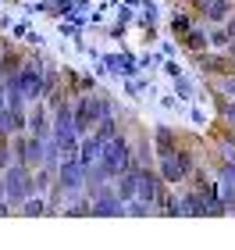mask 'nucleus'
Returning <instances> with one entry per match:
<instances>
[{
    "mask_svg": "<svg viewBox=\"0 0 235 250\" xmlns=\"http://www.w3.org/2000/svg\"><path fill=\"white\" fill-rule=\"evenodd\" d=\"M196 165H199V150L193 143H178L175 146V154H167V157H157V175L164 179L167 186H182V183H189V175L196 172Z\"/></svg>",
    "mask_w": 235,
    "mask_h": 250,
    "instance_id": "1",
    "label": "nucleus"
},
{
    "mask_svg": "<svg viewBox=\"0 0 235 250\" xmlns=\"http://www.w3.org/2000/svg\"><path fill=\"white\" fill-rule=\"evenodd\" d=\"M96 168L104 172V179H110V183H114V179L125 172V168H136V161H132V136H128L125 125H121V132H118L110 143L100 146Z\"/></svg>",
    "mask_w": 235,
    "mask_h": 250,
    "instance_id": "2",
    "label": "nucleus"
},
{
    "mask_svg": "<svg viewBox=\"0 0 235 250\" xmlns=\"http://www.w3.org/2000/svg\"><path fill=\"white\" fill-rule=\"evenodd\" d=\"M104 118V104H100V93H78L72 97V125H75V136H86L96 129V122Z\"/></svg>",
    "mask_w": 235,
    "mask_h": 250,
    "instance_id": "3",
    "label": "nucleus"
},
{
    "mask_svg": "<svg viewBox=\"0 0 235 250\" xmlns=\"http://www.w3.org/2000/svg\"><path fill=\"white\" fill-rule=\"evenodd\" d=\"M0 179H4V200L11 204V211H15L21 200L32 197V172L25 165H7L4 172H0Z\"/></svg>",
    "mask_w": 235,
    "mask_h": 250,
    "instance_id": "4",
    "label": "nucleus"
},
{
    "mask_svg": "<svg viewBox=\"0 0 235 250\" xmlns=\"http://www.w3.org/2000/svg\"><path fill=\"white\" fill-rule=\"evenodd\" d=\"M210 172H214V183H217V197H221V204L228 208V214H235V161H221V157H214Z\"/></svg>",
    "mask_w": 235,
    "mask_h": 250,
    "instance_id": "5",
    "label": "nucleus"
},
{
    "mask_svg": "<svg viewBox=\"0 0 235 250\" xmlns=\"http://www.w3.org/2000/svg\"><path fill=\"white\" fill-rule=\"evenodd\" d=\"M193 64L203 72V79H221V75H232L235 64L225 58L221 50H203V54H193Z\"/></svg>",
    "mask_w": 235,
    "mask_h": 250,
    "instance_id": "6",
    "label": "nucleus"
},
{
    "mask_svg": "<svg viewBox=\"0 0 235 250\" xmlns=\"http://www.w3.org/2000/svg\"><path fill=\"white\" fill-rule=\"evenodd\" d=\"M167 189H171V186L157 175V168H139V189H136L139 200H146V204H153V208H157V200H161Z\"/></svg>",
    "mask_w": 235,
    "mask_h": 250,
    "instance_id": "7",
    "label": "nucleus"
},
{
    "mask_svg": "<svg viewBox=\"0 0 235 250\" xmlns=\"http://www.w3.org/2000/svg\"><path fill=\"white\" fill-rule=\"evenodd\" d=\"M189 132L182 129H175V125H153V157H167V154H175V146L185 140Z\"/></svg>",
    "mask_w": 235,
    "mask_h": 250,
    "instance_id": "8",
    "label": "nucleus"
},
{
    "mask_svg": "<svg viewBox=\"0 0 235 250\" xmlns=\"http://www.w3.org/2000/svg\"><path fill=\"white\" fill-rule=\"evenodd\" d=\"M25 132H29V136H39V140H50V107H47V100H36V104H29Z\"/></svg>",
    "mask_w": 235,
    "mask_h": 250,
    "instance_id": "9",
    "label": "nucleus"
},
{
    "mask_svg": "<svg viewBox=\"0 0 235 250\" xmlns=\"http://www.w3.org/2000/svg\"><path fill=\"white\" fill-rule=\"evenodd\" d=\"M21 61H25V50L15 47L11 40H0V79H4V83H11V79L18 75Z\"/></svg>",
    "mask_w": 235,
    "mask_h": 250,
    "instance_id": "10",
    "label": "nucleus"
},
{
    "mask_svg": "<svg viewBox=\"0 0 235 250\" xmlns=\"http://www.w3.org/2000/svg\"><path fill=\"white\" fill-rule=\"evenodd\" d=\"M89 218H125V204H121L114 193H104L89 204Z\"/></svg>",
    "mask_w": 235,
    "mask_h": 250,
    "instance_id": "11",
    "label": "nucleus"
},
{
    "mask_svg": "<svg viewBox=\"0 0 235 250\" xmlns=\"http://www.w3.org/2000/svg\"><path fill=\"white\" fill-rule=\"evenodd\" d=\"M136 189H139V168H125L114 179V197L121 204H128V200H136Z\"/></svg>",
    "mask_w": 235,
    "mask_h": 250,
    "instance_id": "12",
    "label": "nucleus"
},
{
    "mask_svg": "<svg viewBox=\"0 0 235 250\" xmlns=\"http://www.w3.org/2000/svg\"><path fill=\"white\" fill-rule=\"evenodd\" d=\"M178 47H182L189 58H193V54L210 50V43H207V29H203V25H193V29L185 32V36H178Z\"/></svg>",
    "mask_w": 235,
    "mask_h": 250,
    "instance_id": "13",
    "label": "nucleus"
},
{
    "mask_svg": "<svg viewBox=\"0 0 235 250\" xmlns=\"http://www.w3.org/2000/svg\"><path fill=\"white\" fill-rule=\"evenodd\" d=\"M232 7H235V0H210L207 11H203V18H199V25H225V18L232 15Z\"/></svg>",
    "mask_w": 235,
    "mask_h": 250,
    "instance_id": "14",
    "label": "nucleus"
},
{
    "mask_svg": "<svg viewBox=\"0 0 235 250\" xmlns=\"http://www.w3.org/2000/svg\"><path fill=\"white\" fill-rule=\"evenodd\" d=\"M193 25H199V21H196L193 15H189L185 7H178V11H171V18H167V32H171L175 40H178V36H185V32L193 29Z\"/></svg>",
    "mask_w": 235,
    "mask_h": 250,
    "instance_id": "15",
    "label": "nucleus"
},
{
    "mask_svg": "<svg viewBox=\"0 0 235 250\" xmlns=\"http://www.w3.org/2000/svg\"><path fill=\"white\" fill-rule=\"evenodd\" d=\"M43 146H47V140L25 132V168H29V172H36V168L43 165Z\"/></svg>",
    "mask_w": 235,
    "mask_h": 250,
    "instance_id": "16",
    "label": "nucleus"
},
{
    "mask_svg": "<svg viewBox=\"0 0 235 250\" xmlns=\"http://www.w3.org/2000/svg\"><path fill=\"white\" fill-rule=\"evenodd\" d=\"M43 211H47V200H43L39 193H32L29 200H21L18 208H15V214H18V218H39Z\"/></svg>",
    "mask_w": 235,
    "mask_h": 250,
    "instance_id": "17",
    "label": "nucleus"
},
{
    "mask_svg": "<svg viewBox=\"0 0 235 250\" xmlns=\"http://www.w3.org/2000/svg\"><path fill=\"white\" fill-rule=\"evenodd\" d=\"M125 218H157V208L136 197V200H128V204H125Z\"/></svg>",
    "mask_w": 235,
    "mask_h": 250,
    "instance_id": "18",
    "label": "nucleus"
},
{
    "mask_svg": "<svg viewBox=\"0 0 235 250\" xmlns=\"http://www.w3.org/2000/svg\"><path fill=\"white\" fill-rule=\"evenodd\" d=\"M171 86H175V97H178V100H196V93H199L196 83H193V79H185V75L171 79Z\"/></svg>",
    "mask_w": 235,
    "mask_h": 250,
    "instance_id": "19",
    "label": "nucleus"
},
{
    "mask_svg": "<svg viewBox=\"0 0 235 250\" xmlns=\"http://www.w3.org/2000/svg\"><path fill=\"white\" fill-rule=\"evenodd\" d=\"M203 29H207L210 50H225V47H228V32H225V25H203Z\"/></svg>",
    "mask_w": 235,
    "mask_h": 250,
    "instance_id": "20",
    "label": "nucleus"
},
{
    "mask_svg": "<svg viewBox=\"0 0 235 250\" xmlns=\"http://www.w3.org/2000/svg\"><path fill=\"white\" fill-rule=\"evenodd\" d=\"M50 186H54V172H50V168H36V172H32V193L43 197Z\"/></svg>",
    "mask_w": 235,
    "mask_h": 250,
    "instance_id": "21",
    "label": "nucleus"
},
{
    "mask_svg": "<svg viewBox=\"0 0 235 250\" xmlns=\"http://www.w3.org/2000/svg\"><path fill=\"white\" fill-rule=\"evenodd\" d=\"M0 136H15V125H11V111H7V100L0 104Z\"/></svg>",
    "mask_w": 235,
    "mask_h": 250,
    "instance_id": "22",
    "label": "nucleus"
},
{
    "mask_svg": "<svg viewBox=\"0 0 235 250\" xmlns=\"http://www.w3.org/2000/svg\"><path fill=\"white\" fill-rule=\"evenodd\" d=\"M11 165V136H0V172Z\"/></svg>",
    "mask_w": 235,
    "mask_h": 250,
    "instance_id": "23",
    "label": "nucleus"
},
{
    "mask_svg": "<svg viewBox=\"0 0 235 250\" xmlns=\"http://www.w3.org/2000/svg\"><path fill=\"white\" fill-rule=\"evenodd\" d=\"M161 107H164V111H175V115H178V111H182V100H178L175 93H164V97H161Z\"/></svg>",
    "mask_w": 235,
    "mask_h": 250,
    "instance_id": "24",
    "label": "nucleus"
},
{
    "mask_svg": "<svg viewBox=\"0 0 235 250\" xmlns=\"http://www.w3.org/2000/svg\"><path fill=\"white\" fill-rule=\"evenodd\" d=\"M189 122H193V125H203V129L210 125V118H207V111H199V107H193V111H189Z\"/></svg>",
    "mask_w": 235,
    "mask_h": 250,
    "instance_id": "25",
    "label": "nucleus"
},
{
    "mask_svg": "<svg viewBox=\"0 0 235 250\" xmlns=\"http://www.w3.org/2000/svg\"><path fill=\"white\" fill-rule=\"evenodd\" d=\"M164 75L167 79H178V75H182V64H178V61H164Z\"/></svg>",
    "mask_w": 235,
    "mask_h": 250,
    "instance_id": "26",
    "label": "nucleus"
},
{
    "mask_svg": "<svg viewBox=\"0 0 235 250\" xmlns=\"http://www.w3.org/2000/svg\"><path fill=\"white\" fill-rule=\"evenodd\" d=\"M25 32H29V25H25V21H18V25H11V36H15V40H25Z\"/></svg>",
    "mask_w": 235,
    "mask_h": 250,
    "instance_id": "27",
    "label": "nucleus"
},
{
    "mask_svg": "<svg viewBox=\"0 0 235 250\" xmlns=\"http://www.w3.org/2000/svg\"><path fill=\"white\" fill-rule=\"evenodd\" d=\"M225 32H228V40H235V7H232V15L225 18Z\"/></svg>",
    "mask_w": 235,
    "mask_h": 250,
    "instance_id": "28",
    "label": "nucleus"
},
{
    "mask_svg": "<svg viewBox=\"0 0 235 250\" xmlns=\"http://www.w3.org/2000/svg\"><path fill=\"white\" fill-rule=\"evenodd\" d=\"M221 54H225V58H228V61L235 64V40H228V47H225V50H221Z\"/></svg>",
    "mask_w": 235,
    "mask_h": 250,
    "instance_id": "29",
    "label": "nucleus"
},
{
    "mask_svg": "<svg viewBox=\"0 0 235 250\" xmlns=\"http://www.w3.org/2000/svg\"><path fill=\"white\" fill-rule=\"evenodd\" d=\"M11 214H15V211H11V204H7V200H0V218H11Z\"/></svg>",
    "mask_w": 235,
    "mask_h": 250,
    "instance_id": "30",
    "label": "nucleus"
},
{
    "mask_svg": "<svg viewBox=\"0 0 235 250\" xmlns=\"http://www.w3.org/2000/svg\"><path fill=\"white\" fill-rule=\"evenodd\" d=\"M4 93H7V89H4V79H0V104H4Z\"/></svg>",
    "mask_w": 235,
    "mask_h": 250,
    "instance_id": "31",
    "label": "nucleus"
},
{
    "mask_svg": "<svg viewBox=\"0 0 235 250\" xmlns=\"http://www.w3.org/2000/svg\"><path fill=\"white\" fill-rule=\"evenodd\" d=\"M0 200H4V179H0Z\"/></svg>",
    "mask_w": 235,
    "mask_h": 250,
    "instance_id": "32",
    "label": "nucleus"
},
{
    "mask_svg": "<svg viewBox=\"0 0 235 250\" xmlns=\"http://www.w3.org/2000/svg\"><path fill=\"white\" fill-rule=\"evenodd\" d=\"M78 4H86V0H78Z\"/></svg>",
    "mask_w": 235,
    "mask_h": 250,
    "instance_id": "33",
    "label": "nucleus"
}]
</instances>
